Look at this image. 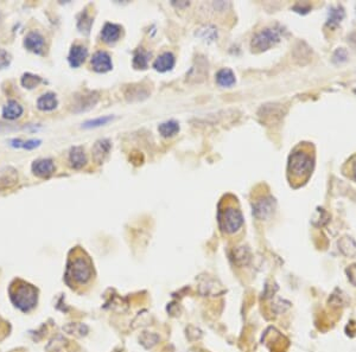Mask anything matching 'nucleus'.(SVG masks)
I'll use <instances>...</instances> for the list:
<instances>
[{"instance_id": "34", "label": "nucleus", "mask_w": 356, "mask_h": 352, "mask_svg": "<svg viewBox=\"0 0 356 352\" xmlns=\"http://www.w3.org/2000/svg\"><path fill=\"white\" fill-rule=\"evenodd\" d=\"M173 5H176L177 7H182V6H188L189 5V3L187 2H184V3H178V4H175V3H172Z\"/></svg>"}, {"instance_id": "30", "label": "nucleus", "mask_w": 356, "mask_h": 352, "mask_svg": "<svg viewBox=\"0 0 356 352\" xmlns=\"http://www.w3.org/2000/svg\"><path fill=\"white\" fill-rule=\"evenodd\" d=\"M347 58H348V54L343 48L337 49V50L334 52V56H332V59H334L335 63L346 62Z\"/></svg>"}, {"instance_id": "9", "label": "nucleus", "mask_w": 356, "mask_h": 352, "mask_svg": "<svg viewBox=\"0 0 356 352\" xmlns=\"http://www.w3.org/2000/svg\"><path fill=\"white\" fill-rule=\"evenodd\" d=\"M274 208V199H272L271 197H265L264 199L258 200L255 203L254 208H253V214H254L258 218L264 219L267 218L268 216L272 214Z\"/></svg>"}, {"instance_id": "3", "label": "nucleus", "mask_w": 356, "mask_h": 352, "mask_svg": "<svg viewBox=\"0 0 356 352\" xmlns=\"http://www.w3.org/2000/svg\"><path fill=\"white\" fill-rule=\"evenodd\" d=\"M93 266L87 256L77 255L71 257L68 264L67 278L77 285H85L92 279Z\"/></svg>"}, {"instance_id": "20", "label": "nucleus", "mask_w": 356, "mask_h": 352, "mask_svg": "<svg viewBox=\"0 0 356 352\" xmlns=\"http://www.w3.org/2000/svg\"><path fill=\"white\" fill-rule=\"evenodd\" d=\"M22 114H23V107L18 103L17 101H13V100L9 101L5 105V107L3 108V116L5 117V119L14 120V119H18Z\"/></svg>"}, {"instance_id": "11", "label": "nucleus", "mask_w": 356, "mask_h": 352, "mask_svg": "<svg viewBox=\"0 0 356 352\" xmlns=\"http://www.w3.org/2000/svg\"><path fill=\"white\" fill-rule=\"evenodd\" d=\"M87 56H88V50L86 47L80 44H75L71 47L69 56H68V60L69 64L73 68H78L81 64L85 62Z\"/></svg>"}, {"instance_id": "23", "label": "nucleus", "mask_w": 356, "mask_h": 352, "mask_svg": "<svg viewBox=\"0 0 356 352\" xmlns=\"http://www.w3.org/2000/svg\"><path fill=\"white\" fill-rule=\"evenodd\" d=\"M339 248L346 256H355L356 255V243L351 237H342L339 241Z\"/></svg>"}, {"instance_id": "28", "label": "nucleus", "mask_w": 356, "mask_h": 352, "mask_svg": "<svg viewBox=\"0 0 356 352\" xmlns=\"http://www.w3.org/2000/svg\"><path fill=\"white\" fill-rule=\"evenodd\" d=\"M92 24H93V19L88 16V13L87 12L81 13V16H80L78 18V23H77V28L80 29V31L89 32Z\"/></svg>"}, {"instance_id": "33", "label": "nucleus", "mask_w": 356, "mask_h": 352, "mask_svg": "<svg viewBox=\"0 0 356 352\" xmlns=\"http://www.w3.org/2000/svg\"><path fill=\"white\" fill-rule=\"evenodd\" d=\"M346 272H347V275H348V279H349V281L353 283L354 286H356V266L355 264L348 267Z\"/></svg>"}, {"instance_id": "10", "label": "nucleus", "mask_w": 356, "mask_h": 352, "mask_svg": "<svg viewBox=\"0 0 356 352\" xmlns=\"http://www.w3.org/2000/svg\"><path fill=\"white\" fill-rule=\"evenodd\" d=\"M18 181L17 170L12 166H5L0 169V190L13 187Z\"/></svg>"}, {"instance_id": "1", "label": "nucleus", "mask_w": 356, "mask_h": 352, "mask_svg": "<svg viewBox=\"0 0 356 352\" xmlns=\"http://www.w3.org/2000/svg\"><path fill=\"white\" fill-rule=\"evenodd\" d=\"M312 168L313 157L305 147L302 150H296L290 156L287 171H289L291 180L303 183V181L308 179V177L312 171ZM293 181H291V183H293Z\"/></svg>"}, {"instance_id": "4", "label": "nucleus", "mask_w": 356, "mask_h": 352, "mask_svg": "<svg viewBox=\"0 0 356 352\" xmlns=\"http://www.w3.org/2000/svg\"><path fill=\"white\" fill-rule=\"evenodd\" d=\"M219 223L222 232L233 234L244 224V217L239 208L234 206L233 204H227L225 208H220Z\"/></svg>"}, {"instance_id": "8", "label": "nucleus", "mask_w": 356, "mask_h": 352, "mask_svg": "<svg viewBox=\"0 0 356 352\" xmlns=\"http://www.w3.org/2000/svg\"><path fill=\"white\" fill-rule=\"evenodd\" d=\"M112 149V142L108 139H101L94 143L92 149L93 159L96 164H102Z\"/></svg>"}, {"instance_id": "14", "label": "nucleus", "mask_w": 356, "mask_h": 352, "mask_svg": "<svg viewBox=\"0 0 356 352\" xmlns=\"http://www.w3.org/2000/svg\"><path fill=\"white\" fill-rule=\"evenodd\" d=\"M176 59L171 52H164L161 56H158L156 60L153 62V68L159 73H166V71L171 70L175 67Z\"/></svg>"}, {"instance_id": "19", "label": "nucleus", "mask_w": 356, "mask_h": 352, "mask_svg": "<svg viewBox=\"0 0 356 352\" xmlns=\"http://www.w3.org/2000/svg\"><path fill=\"white\" fill-rule=\"evenodd\" d=\"M235 75L228 68H223V69L219 70L216 74V82L219 86L226 87V88H229L235 85Z\"/></svg>"}, {"instance_id": "25", "label": "nucleus", "mask_w": 356, "mask_h": 352, "mask_svg": "<svg viewBox=\"0 0 356 352\" xmlns=\"http://www.w3.org/2000/svg\"><path fill=\"white\" fill-rule=\"evenodd\" d=\"M344 17V11L341 6H335L331 7L330 10H329V16H328V26H330V28H335L340 24L341 22H342Z\"/></svg>"}, {"instance_id": "12", "label": "nucleus", "mask_w": 356, "mask_h": 352, "mask_svg": "<svg viewBox=\"0 0 356 352\" xmlns=\"http://www.w3.org/2000/svg\"><path fill=\"white\" fill-rule=\"evenodd\" d=\"M24 45L28 50L35 52V54H42L44 50V38L39 32H30L25 37Z\"/></svg>"}, {"instance_id": "6", "label": "nucleus", "mask_w": 356, "mask_h": 352, "mask_svg": "<svg viewBox=\"0 0 356 352\" xmlns=\"http://www.w3.org/2000/svg\"><path fill=\"white\" fill-rule=\"evenodd\" d=\"M90 64H92L93 70H95L96 73H107L113 68L111 56L106 51L95 52L90 60Z\"/></svg>"}, {"instance_id": "7", "label": "nucleus", "mask_w": 356, "mask_h": 352, "mask_svg": "<svg viewBox=\"0 0 356 352\" xmlns=\"http://www.w3.org/2000/svg\"><path fill=\"white\" fill-rule=\"evenodd\" d=\"M33 175L39 178H49L55 172V164L51 159H38L32 164Z\"/></svg>"}, {"instance_id": "31", "label": "nucleus", "mask_w": 356, "mask_h": 352, "mask_svg": "<svg viewBox=\"0 0 356 352\" xmlns=\"http://www.w3.org/2000/svg\"><path fill=\"white\" fill-rule=\"evenodd\" d=\"M11 62V56L7 51L0 49V69L9 67Z\"/></svg>"}, {"instance_id": "2", "label": "nucleus", "mask_w": 356, "mask_h": 352, "mask_svg": "<svg viewBox=\"0 0 356 352\" xmlns=\"http://www.w3.org/2000/svg\"><path fill=\"white\" fill-rule=\"evenodd\" d=\"M11 300L23 312H30L37 304V289L24 281H14L10 288Z\"/></svg>"}, {"instance_id": "13", "label": "nucleus", "mask_w": 356, "mask_h": 352, "mask_svg": "<svg viewBox=\"0 0 356 352\" xmlns=\"http://www.w3.org/2000/svg\"><path fill=\"white\" fill-rule=\"evenodd\" d=\"M99 96L96 93H88L83 94L81 96L76 97V101L74 103V111L75 112H82L87 111V109L94 107L96 105Z\"/></svg>"}, {"instance_id": "35", "label": "nucleus", "mask_w": 356, "mask_h": 352, "mask_svg": "<svg viewBox=\"0 0 356 352\" xmlns=\"http://www.w3.org/2000/svg\"><path fill=\"white\" fill-rule=\"evenodd\" d=\"M353 173H354V177L356 178V158L353 162Z\"/></svg>"}, {"instance_id": "18", "label": "nucleus", "mask_w": 356, "mask_h": 352, "mask_svg": "<svg viewBox=\"0 0 356 352\" xmlns=\"http://www.w3.org/2000/svg\"><path fill=\"white\" fill-rule=\"evenodd\" d=\"M57 97H56L54 93L44 94V95H42L38 100H37V107L43 112L54 111V109L57 107Z\"/></svg>"}, {"instance_id": "27", "label": "nucleus", "mask_w": 356, "mask_h": 352, "mask_svg": "<svg viewBox=\"0 0 356 352\" xmlns=\"http://www.w3.org/2000/svg\"><path fill=\"white\" fill-rule=\"evenodd\" d=\"M113 120V116L111 115H108V116H101V117H97V119H94V120H89V121H86L85 123H83V128H95V127H100V126H104V125H107L109 121H112Z\"/></svg>"}, {"instance_id": "15", "label": "nucleus", "mask_w": 356, "mask_h": 352, "mask_svg": "<svg viewBox=\"0 0 356 352\" xmlns=\"http://www.w3.org/2000/svg\"><path fill=\"white\" fill-rule=\"evenodd\" d=\"M121 28L119 25L113 24V23H106L104 28L101 30V38L105 43L112 44L115 43L120 38Z\"/></svg>"}, {"instance_id": "32", "label": "nucleus", "mask_w": 356, "mask_h": 352, "mask_svg": "<svg viewBox=\"0 0 356 352\" xmlns=\"http://www.w3.org/2000/svg\"><path fill=\"white\" fill-rule=\"evenodd\" d=\"M41 140H36V139H31L28 140V141H23V149L25 150H33L36 149V147H38L41 145Z\"/></svg>"}, {"instance_id": "22", "label": "nucleus", "mask_w": 356, "mask_h": 352, "mask_svg": "<svg viewBox=\"0 0 356 352\" xmlns=\"http://www.w3.org/2000/svg\"><path fill=\"white\" fill-rule=\"evenodd\" d=\"M261 111H263V113H259V116L264 117L265 122H271L272 115H273V117H277V120L283 115L282 108L278 105H266L261 108Z\"/></svg>"}, {"instance_id": "24", "label": "nucleus", "mask_w": 356, "mask_h": 352, "mask_svg": "<svg viewBox=\"0 0 356 352\" xmlns=\"http://www.w3.org/2000/svg\"><path fill=\"white\" fill-rule=\"evenodd\" d=\"M151 57L150 52H147L143 49H139L134 52L133 56V67L135 69H146L147 64H149V59Z\"/></svg>"}, {"instance_id": "36", "label": "nucleus", "mask_w": 356, "mask_h": 352, "mask_svg": "<svg viewBox=\"0 0 356 352\" xmlns=\"http://www.w3.org/2000/svg\"><path fill=\"white\" fill-rule=\"evenodd\" d=\"M354 92H355V94H356V88H355V89H354Z\"/></svg>"}, {"instance_id": "17", "label": "nucleus", "mask_w": 356, "mask_h": 352, "mask_svg": "<svg viewBox=\"0 0 356 352\" xmlns=\"http://www.w3.org/2000/svg\"><path fill=\"white\" fill-rule=\"evenodd\" d=\"M149 89L146 88V87L140 86V85H135V86H130L126 90V93H125V96L128 101H139V100H144V98H146L149 96Z\"/></svg>"}, {"instance_id": "5", "label": "nucleus", "mask_w": 356, "mask_h": 352, "mask_svg": "<svg viewBox=\"0 0 356 352\" xmlns=\"http://www.w3.org/2000/svg\"><path fill=\"white\" fill-rule=\"evenodd\" d=\"M280 40V35L277 30L267 28L261 30L252 39V49L256 52L266 51L268 49L273 47Z\"/></svg>"}, {"instance_id": "21", "label": "nucleus", "mask_w": 356, "mask_h": 352, "mask_svg": "<svg viewBox=\"0 0 356 352\" xmlns=\"http://www.w3.org/2000/svg\"><path fill=\"white\" fill-rule=\"evenodd\" d=\"M158 131L159 133L162 134V137L171 138L180 132V125H178V122L175 120L165 121V122L159 125Z\"/></svg>"}, {"instance_id": "26", "label": "nucleus", "mask_w": 356, "mask_h": 352, "mask_svg": "<svg viewBox=\"0 0 356 352\" xmlns=\"http://www.w3.org/2000/svg\"><path fill=\"white\" fill-rule=\"evenodd\" d=\"M21 82H22V86L24 87V88L33 89V88H36V87L42 82V78L39 76H37V75L26 73L22 76Z\"/></svg>"}, {"instance_id": "29", "label": "nucleus", "mask_w": 356, "mask_h": 352, "mask_svg": "<svg viewBox=\"0 0 356 352\" xmlns=\"http://www.w3.org/2000/svg\"><path fill=\"white\" fill-rule=\"evenodd\" d=\"M207 30L208 31H206V28H202V29H200V33H199V36L201 37V38H203V39H209V40H214L215 38L217 37V32H216V30H215L214 28H211V26H207Z\"/></svg>"}, {"instance_id": "16", "label": "nucleus", "mask_w": 356, "mask_h": 352, "mask_svg": "<svg viewBox=\"0 0 356 352\" xmlns=\"http://www.w3.org/2000/svg\"><path fill=\"white\" fill-rule=\"evenodd\" d=\"M69 164L73 169H82L87 164V156L81 146H75L70 150Z\"/></svg>"}]
</instances>
